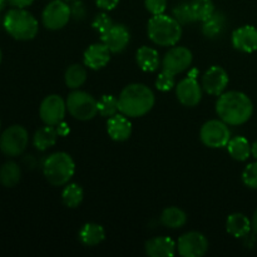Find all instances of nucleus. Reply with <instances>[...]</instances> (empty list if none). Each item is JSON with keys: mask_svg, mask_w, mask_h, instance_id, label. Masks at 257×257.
Returning a JSON list of instances; mask_svg holds the SVG:
<instances>
[{"mask_svg": "<svg viewBox=\"0 0 257 257\" xmlns=\"http://www.w3.org/2000/svg\"><path fill=\"white\" fill-rule=\"evenodd\" d=\"M216 113L228 125H241L252 117V100L238 90L222 93L216 103Z\"/></svg>", "mask_w": 257, "mask_h": 257, "instance_id": "f257e3e1", "label": "nucleus"}, {"mask_svg": "<svg viewBox=\"0 0 257 257\" xmlns=\"http://www.w3.org/2000/svg\"><path fill=\"white\" fill-rule=\"evenodd\" d=\"M155 94L150 87L141 83H133L123 88L118 98V108L122 114L130 118L143 117L153 108Z\"/></svg>", "mask_w": 257, "mask_h": 257, "instance_id": "f03ea898", "label": "nucleus"}, {"mask_svg": "<svg viewBox=\"0 0 257 257\" xmlns=\"http://www.w3.org/2000/svg\"><path fill=\"white\" fill-rule=\"evenodd\" d=\"M147 33L155 44L161 47H173L182 37V27L170 15H153L148 22Z\"/></svg>", "mask_w": 257, "mask_h": 257, "instance_id": "7ed1b4c3", "label": "nucleus"}, {"mask_svg": "<svg viewBox=\"0 0 257 257\" xmlns=\"http://www.w3.org/2000/svg\"><path fill=\"white\" fill-rule=\"evenodd\" d=\"M3 25L10 37L22 42L34 39L39 30V24L34 15L22 8L9 10L5 14Z\"/></svg>", "mask_w": 257, "mask_h": 257, "instance_id": "20e7f679", "label": "nucleus"}, {"mask_svg": "<svg viewBox=\"0 0 257 257\" xmlns=\"http://www.w3.org/2000/svg\"><path fill=\"white\" fill-rule=\"evenodd\" d=\"M75 163L65 152H55L48 156L43 165V173L52 186H64L74 176Z\"/></svg>", "mask_w": 257, "mask_h": 257, "instance_id": "39448f33", "label": "nucleus"}, {"mask_svg": "<svg viewBox=\"0 0 257 257\" xmlns=\"http://www.w3.org/2000/svg\"><path fill=\"white\" fill-rule=\"evenodd\" d=\"M67 109L75 119L90 120L98 113V100L89 93L74 90L67 98Z\"/></svg>", "mask_w": 257, "mask_h": 257, "instance_id": "423d86ee", "label": "nucleus"}, {"mask_svg": "<svg viewBox=\"0 0 257 257\" xmlns=\"http://www.w3.org/2000/svg\"><path fill=\"white\" fill-rule=\"evenodd\" d=\"M28 141L29 135L23 125H12L0 136V151L8 157H17L24 152Z\"/></svg>", "mask_w": 257, "mask_h": 257, "instance_id": "0eeeda50", "label": "nucleus"}, {"mask_svg": "<svg viewBox=\"0 0 257 257\" xmlns=\"http://www.w3.org/2000/svg\"><path fill=\"white\" fill-rule=\"evenodd\" d=\"M231 132L227 123L221 119H211L202 125L200 138L206 147L222 148L226 147L231 140Z\"/></svg>", "mask_w": 257, "mask_h": 257, "instance_id": "6e6552de", "label": "nucleus"}, {"mask_svg": "<svg viewBox=\"0 0 257 257\" xmlns=\"http://www.w3.org/2000/svg\"><path fill=\"white\" fill-rule=\"evenodd\" d=\"M72 10L65 0H53L44 8L42 14V22L47 29H63L69 23Z\"/></svg>", "mask_w": 257, "mask_h": 257, "instance_id": "1a4fd4ad", "label": "nucleus"}, {"mask_svg": "<svg viewBox=\"0 0 257 257\" xmlns=\"http://www.w3.org/2000/svg\"><path fill=\"white\" fill-rule=\"evenodd\" d=\"M208 240L197 231L186 232L178 238L177 253L182 257H201L208 251Z\"/></svg>", "mask_w": 257, "mask_h": 257, "instance_id": "9d476101", "label": "nucleus"}, {"mask_svg": "<svg viewBox=\"0 0 257 257\" xmlns=\"http://www.w3.org/2000/svg\"><path fill=\"white\" fill-rule=\"evenodd\" d=\"M67 112V102L60 95L50 94L42 100L39 107L40 119L47 125H57L63 122Z\"/></svg>", "mask_w": 257, "mask_h": 257, "instance_id": "9b49d317", "label": "nucleus"}, {"mask_svg": "<svg viewBox=\"0 0 257 257\" xmlns=\"http://www.w3.org/2000/svg\"><path fill=\"white\" fill-rule=\"evenodd\" d=\"M196 74L197 70L193 69L192 73L176 85L177 99L186 107H196L202 99V85L197 82Z\"/></svg>", "mask_w": 257, "mask_h": 257, "instance_id": "f8f14e48", "label": "nucleus"}, {"mask_svg": "<svg viewBox=\"0 0 257 257\" xmlns=\"http://www.w3.org/2000/svg\"><path fill=\"white\" fill-rule=\"evenodd\" d=\"M192 59V52L188 48L173 47L163 57L162 70L177 75L191 67Z\"/></svg>", "mask_w": 257, "mask_h": 257, "instance_id": "ddd939ff", "label": "nucleus"}, {"mask_svg": "<svg viewBox=\"0 0 257 257\" xmlns=\"http://www.w3.org/2000/svg\"><path fill=\"white\" fill-rule=\"evenodd\" d=\"M228 84V74L222 67L213 65L203 74L202 89L210 95H221Z\"/></svg>", "mask_w": 257, "mask_h": 257, "instance_id": "4468645a", "label": "nucleus"}, {"mask_svg": "<svg viewBox=\"0 0 257 257\" xmlns=\"http://www.w3.org/2000/svg\"><path fill=\"white\" fill-rule=\"evenodd\" d=\"M131 40L130 30L122 24H113L100 34V42L107 45L110 53H120L127 48Z\"/></svg>", "mask_w": 257, "mask_h": 257, "instance_id": "2eb2a0df", "label": "nucleus"}, {"mask_svg": "<svg viewBox=\"0 0 257 257\" xmlns=\"http://www.w3.org/2000/svg\"><path fill=\"white\" fill-rule=\"evenodd\" d=\"M109 60L110 50L102 42L89 45L84 50V54H83V63H84V65L93 70H99L104 68L109 63Z\"/></svg>", "mask_w": 257, "mask_h": 257, "instance_id": "dca6fc26", "label": "nucleus"}, {"mask_svg": "<svg viewBox=\"0 0 257 257\" xmlns=\"http://www.w3.org/2000/svg\"><path fill=\"white\" fill-rule=\"evenodd\" d=\"M232 45L242 53H253L257 50V29L252 25H243L232 33Z\"/></svg>", "mask_w": 257, "mask_h": 257, "instance_id": "f3484780", "label": "nucleus"}, {"mask_svg": "<svg viewBox=\"0 0 257 257\" xmlns=\"http://www.w3.org/2000/svg\"><path fill=\"white\" fill-rule=\"evenodd\" d=\"M145 250L151 257H172L177 252V243L167 236H158L146 242Z\"/></svg>", "mask_w": 257, "mask_h": 257, "instance_id": "a211bd4d", "label": "nucleus"}, {"mask_svg": "<svg viewBox=\"0 0 257 257\" xmlns=\"http://www.w3.org/2000/svg\"><path fill=\"white\" fill-rule=\"evenodd\" d=\"M107 132L115 142H124L132 135V123L130 122L127 115L117 113L108 119Z\"/></svg>", "mask_w": 257, "mask_h": 257, "instance_id": "6ab92c4d", "label": "nucleus"}, {"mask_svg": "<svg viewBox=\"0 0 257 257\" xmlns=\"http://www.w3.org/2000/svg\"><path fill=\"white\" fill-rule=\"evenodd\" d=\"M251 230H252V225H251L250 218L243 213H232L226 220V231L233 237H245L250 233Z\"/></svg>", "mask_w": 257, "mask_h": 257, "instance_id": "aec40b11", "label": "nucleus"}, {"mask_svg": "<svg viewBox=\"0 0 257 257\" xmlns=\"http://www.w3.org/2000/svg\"><path fill=\"white\" fill-rule=\"evenodd\" d=\"M136 60L137 64L143 72L152 73L158 69L160 67V55L158 52L153 48L143 45L136 53Z\"/></svg>", "mask_w": 257, "mask_h": 257, "instance_id": "412c9836", "label": "nucleus"}, {"mask_svg": "<svg viewBox=\"0 0 257 257\" xmlns=\"http://www.w3.org/2000/svg\"><path fill=\"white\" fill-rule=\"evenodd\" d=\"M105 238V231L103 226L98 223H85L79 231V240L83 245L92 247V246L99 245Z\"/></svg>", "mask_w": 257, "mask_h": 257, "instance_id": "4be33fe9", "label": "nucleus"}, {"mask_svg": "<svg viewBox=\"0 0 257 257\" xmlns=\"http://www.w3.org/2000/svg\"><path fill=\"white\" fill-rule=\"evenodd\" d=\"M58 136L59 135L54 125L45 124V127L39 128L35 132L34 137H33V145L38 151H45L57 143Z\"/></svg>", "mask_w": 257, "mask_h": 257, "instance_id": "5701e85b", "label": "nucleus"}, {"mask_svg": "<svg viewBox=\"0 0 257 257\" xmlns=\"http://www.w3.org/2000/svg\"><path fill=\"white\" fill-rule=\"evenodd\" d=\"M226 147H227L231 157L236 161H240V162L248 160V157L251 156L250 142L242 136H236V137L231 138Z\"/></svg>", "mask_w": 257, "mask_h": 257, "instance_id": "b1692460", "label": "nucleus"}, {"mask_svg": "<svg viewBox=\"0 0 257 257\" xmlns=\"http://www.w3.org/2000/svg\"><path fill=\"white\" fill-rule=\"evenodd\" d=\"M187 222V215L181 208L175 207H167L163 210L162 215H161V223L165 227L171 228V230H177V228L183 227Z\"/></svg>", "mask_w": 257, "mask_h": 257, "instance_id": "393cba45", "label": "nucleus"}, {"mask_svg": "<svg viewBox=\"0 0 257 257\" xmlns=\"http://www.w3.org/2000/svg\"><path fill=\"white\" fill-rule=\"evenodd\" d=\"M22 177V170L19 165L13 161H8L0 167V185L12 188L19 183Z\"/></svg>", "mask_w": 257, "mask_h": 257, "instance_id": "a878e982", "label": "nucleus"}, {"mask_svg": "<svg viewBox=\"0 0 257 257\" xmlns=\"http://www.w3.org/2000/svg\"><path fill=\"white\" fill-rule=\"evenodd\" d=\"M226 17L223 13L215 12L202 24V33L207 38H216L225 30Z\"/></svg>", "mask_w": 257, "mask_h": 257, "instance_id": "bb28decb", "label": "nucleus"}, {"mask_svg": "<svg viewBox=\"0 0 257 257\" xmlns=\"http://www.w3.org/2000/svg\"><path fill=\"white\" fill-rule=\"evenodd\" d=\"M65 85L70 89H78L87 80V70L80 64H72L65 70Z\"/></svg>", "mask_w": 257, "mask_h": 257, "instance_id": "cd10ccee", "label": "nucleus"}, {"mask_svg": "<svg viewBox=\"0 0 257 257\" xmlns=\"http://www.w3.org/2000/svg\"><path fill=\"white\" fill-rule=\"evenodd\" d=\"M84 192L78 183H68L62 192V201L68 208H77L82 203Z\"/></svg>", "mask_w": 257, "mask_h": 257, "instance_id": "c85d7f7f", "label": "nucleus"}, {"mask_svg": "<svg viewBox=\"0 0 257 257\" xmlns=\"http://www.w3.org/2000/svg\"><path fill=\"white\" fill-rule=\"evenodd\" d=\"M191 9L196 22L203 23L215 13V5L212 0H192Z\"/></svg>", "mask_w": 257, "mask_h": 257, "instance_id": "c756f323", "label": "nucleus"}, {"mask_svg": "<svg viewBox=\"0 0 257 257\" xmlns=\"http://www.w3.org/2000/svg\"><path fill=\"white\" fill-rule=\"evenodd\" d=\"M118 110H119V108H118V98L114 97V95H102V98L98 100V113L102 117H113L114 114H117Z\"/></svg>", "mask_w": 257, "mask_h": 257, "instance_id": "7c9ffc66", "label": "nucleus"}, {"mask_svg": "<svg viewBox=\"0 0 257 257\" xmlns=\"http://www.w3.org/2000/svg\"><path fill=\"white\" fill-rule=\"evenodd\" d=\"M173 18L180 24H188V23L196 22L192 9H191V3L182 2L178 5H176V8L173 9Z\"/></svg>", "mask_w": 257, "mask_h": 257, "instance_id": "2f4dec72", "label": "nucleus"}, {"mask_svg": "<svg viewBox=\"0 0 257 257\" xmlns=\"http://www.w3.org/2000/svg\"><path fill=\"white\" fill-rule=\"evenodd\" d=\"M175 84V75L166 70H162L156 79V88L161 92H170Z\"/></svg>", "mask_w": 257, "mask_h": 257, "instance_id": "473e14b6", "label": "nucleus"}, {"mask_svg": "<svg viewBox=\"0 0 257 257\" xmlns=\"http://www.w3.org/2000/svg\"><path fill=\"white\" fill-rule=\"evenodd\" d=\"M242 181L247 187L257 190V161L246 166L242 172Z\"/></svg>", "mask_w": 257, "mask_h": 257, "instance_id": "72a5a7b5", "label": "nucleus"}, {"mask_svg": "<svg viewBox=\"0 0 257 257\" xmlns=\"http://www.w3.org/2000/svg\"><path fill=\"white\" fill-rule=\"evenodd\" d=\"M112 25H113L112 19H110V18L108 17L105 13H100V14L95 15V18L93 19V22H92L93 29L97 30L99 34H102V33H104L105 30L109 29Z\"/></svg>", "mask_w": 257, "mask_h": 257, "instance_id": "f704fd0d", "label": "nucleus"}, {"mask_svg": "<svg viewBox=\"0 0 257 257\" xmlns=\"http://www.w3.org/2000/svg\"><path fill=\"white\" fill-rule=\"evenodd\" d=\"M146 9L152 15L163 14L167 8V0H145Z\"/></svg>", "mask_w": 257, "mask_h": 257, "instance_id": "c9c22d12", "label": "nucleus"}, {"mask_svg": "<svg viewBox=\"0 0 257 257\" xmlns=\"http://www.w3.org/2000/svg\"><path fill=\"white\" fill-rule=\"evenodd\" d=\"M95 4L100 9L105 10V12H109V10H113L119 4V0H95Z\"/></svg>", "mask_w": 257, "mask_h": 257, "instance_id": "e433bc0d", "label": "nucleus"}, {"mask_svg": "<svg viewBox=\"0 0 257 257\" xmlns=\"http://www.w3.org/2000/svg\"><path fill=\"white\" fill-rule=\"evenodd\" d=\"M70 10H72L73 17H75L77 19H82V18L85 15L84 5H83V3L77 2V0H75V3L73 4V8H70Z\"/></svg>", "mask_w": 257, "mask_h": 257, "instance_id": "4c0bfd02", "label": "nucleus"}, {"mask_svg": "<svg viewBox=\"0 0 257 257\" xmlns=\"http://www.w3.org/2000/svg\"><path fill=\"white\" fill-rule=\"evenodd\" d=\"M8 2H9L10 4L13 5V7L22 8V9H24V8H27V7H29V5H32L34 0H8Z\"/></svg>", "mask_w": 257, "mask_h": 257, "instance_id": "58836bf2", "label": "nucleus"}, {"mask_svg": "<svg viewBox=\"0 0 257 257\" xmlns=\"http://www.w3.org/2000/svg\"><path fill=\"white\" fill-rule=\"evenodd\" d=\"M55 127H57V132H58V135L60 136V137H64V136L69 135L70 130H69V127H68V124L65 122H60L59 124H57Z\"/></svg>", "mask_w": 257, "mask_h": 257, "instance_id": "ea45409f", "label": "nucleus"}, {"mask_svg": "<svg viewBox=\"0 0 257 257\" xmlns=\"http://www.w3.org/2000/svg\"><path fill=\"white\" fill-rule=\"evenodd\" d=\"M251 225H252V230L257 233V208H256L255 213H253V216H252V220H251Z\"/></svg>", "mask_w": 257, "mask_h": 257, "instance_id": "a19ab883", "label": "nucleus"}, {"mask_svg": "<svg viewBox=\"0 0 257 257\" xmlns=\"http://www.w3.org/2000/svg\"><path fill=\"white\" fill-rule=\"evenodd\" d=\"M251 155H252L253 158L257 161V141L253 145H251Z\"/></svg>", "mask_w": 257, "mask_h": 257, "instance_id": "79ce46f5", "label": "nucleus"}, {"mask_svg": "<svg viewBox=\"0 0 257 257\" xmlns=\"http://www.w3.org/2000/svg\"><path fill=\"white\" fill-rule=\"evenodd\" d=\"M4 4H5V0H0V9L4 7Z\"/></svg>", "mask_w": 257, "mask_h": 257, "instance_id": "37998d69", "label": "nucleus"}, {"mask_svg": "<svg viewBox=\"0 0 257 257\" xmlns=\"http://www.w3.org/2000/svg\"><path fill=\"white\" fill-rule=\"evenodd\" d=\"M2 59H3V53H2V49H0V63H2Z\"/></svg>", "mask_w": 257, "mask_h": 257, "instance_id": "c03bdc74", "label": "nucleus"}, {"mask_svg": "<svg viewBox=\"0 0 257 257\" xmlns=\"http://www.w3.org/2000/svg\"><path fill=\"white\" fill-rule=\"evenodd\" d=\"M65 2H75V0H65Z\"/></svg>", "mask_w": 257, "mask_h": 257, "instance_id": "a18cd8bd", "label": "nucleus"}, {"mask_svg": "<svg viewBox=\"0 0 257 257\" xmlns=\"http://www.w3.org/2000/svg\"><path fill=\"white\" fill-rule=\"evenodd\" d=\"M0 127H2V122H0Z\"/></svg>", "mask_w": 257, "mask_h": 257, "instance_id": "49530a36", "label": "nucleus"}]
</instances>
